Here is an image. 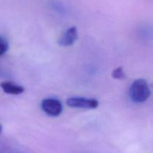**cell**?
Masks as SVG:
<instances>
[{
  "instance_id": "1",
  "label": "cell",
  "mask_w": 153,
  "mask_h": 153,
  "mask_svg": "<svg viewBox=\"0 0 153 153\" xmlns=\"http://www.w3.org/2000/svg\"><path fill=\"white\" fill-rule=\"evenodd\" d=\"M151 91L147 82L143 79L134 81L129 90V97L135 103H143L149 98Z\"/></svg>"
},
{
  "instance_id": "2",
  "label": "cell",
  "mask_w": 153,
  "mask_h": 153,
  "mask_svg": "<svg viewBox=\"0 0 153 153\" xmlns=\"http://www.w3.org/2000/svg\"><path fill=\"white\" fill-rule=\"evenodd\" d=\"M67 105L71 108L84 109H95L99 106V102L95 99L82 97H71L67 99Z\"/></svg>"
},
{
  "instance_id": "3",
  "label": "cell",
  "mask_w": 153,
  "mask_h": 153,
  "mask_svg": "<svg viewBox=\"0 0 153 153\" xmlns=\"http://www.w3.org/2000/svg\"><path fill=\"white\" fill-rule=\"evenodd\" d=\"M41 108L46 114L51 117L59 116L63 110L61 102L52 98L43 100L41 103Z\"/></svg>"
},
{
  "instance_id": "4",
  "label": "cell",
  "mask_w": 153,
  "mask_h": 153,
  "mask_svg": "<svg viewBox=\"0 0 153 153\" xmlns=\"http://www.w3.org/2000/svg\"><path fill=\"white\" fill-rule=\"evenodd\" d=\"M78 39V31L76 27H71L66 31L58 40L59 45L62 46H69L73 45Z\"/></svg>"
},
{
  "instance_id": "5",
  "label": "cell",
  "mask_w": 153,
  "mask_h": 153,
  "mask_svg": "<svg viewBox=\"0 0 153 153\" xmlns=\"http://www.w3.org/2000/svg\"><path fill=\"white\" fill-rule=\"evenodd\" d=\"M0 87L5 94L10 95H19L25 91L24 88L10 82H4L0 84Z\"/></svg>"
},
{
  "instance_id": "6",
  "label": "cell",
  "mask_w": 153,
  "mask_h": 153,
  "mask_svg": "<svg viewBox=\"0 0 153 153\" xmlns=\"http://www.w3.org/2000/svg\"><path fill=\"white\" fill-rule=\"evenodd\" d=\"M112 77L116 79H126V74L123 71V69L122 67H119L115 69L113 72H112Z\"/></svg>"
},
{
  "instance_id": "7",
  "label": "cell",
  "mask_w": 153,
  "mask_h": 153,
  "mask_svg": "<svg viewBox=\"0 0 153 153\" xmlns=\"http://www.w3.org/2000/svg\"><path fill=\"white\" fill-rule=\"evenodd\" d=\"M9 44L4 37L0 36V56L3 55L8 50Z\"/></svg>"
},
{
  "instance_id": "8",
  "label": "cell",
  "mask_w": 153,
  "mask_h": 153,
  "mask_svg": "<svg viewBox=\"0 0 153 153\" xmlns=\"http://www.w3.org/2000/svg\"><path fill=\"white\" fill-rule=\"evenodd\" d=\"M0 153H11L9 150V147L7 144L0 140Z\"/></svg>"
},
{
  "instance_id": "9",
  "label": "cell",
  "mask_w": 153,
  "mask_h": 153,
  "mask_svg": "<svg viewBox=\"0 0 153 153\" xmlns=\"http://www.w3.org/2000/svg\"><path fill=\"white\" fill-rule=\"evenodd\" d=\"M1 131H2V126H1V125L0 124V134L1 133Z\"/></svg>"
},
{
  "instance_id": "10",
  "label": "cell",
  "mask_w": 153,
  "mask_h": 153,
  "mask_svg": "<svg viewBox=\"0 0 153 153\" xmlns=\"http://www.w3.org/2000/svg\"><path fill=\"white\" fill-rule=\"evenodd\" d=\"M152 1H153V0H152Z\"/></svg>"
}]
</instances>
